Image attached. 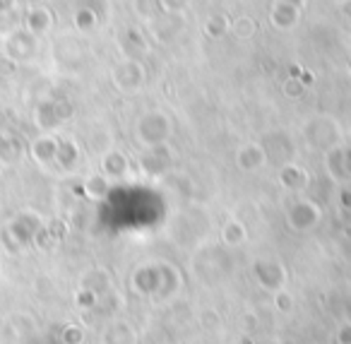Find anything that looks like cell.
Masks as SVG:
<instances>
[{"mask_svg":"<svg viewBox=\"0 0 351 344\" xmlns=\"http://www.w3.org/2000/svg\"><path fill=\"white\" fill-rule=\"evenodd\" d=\"M34 159H39V161H46L51 157V152H53V142L51 140H39V142H34Z\"/></svg>","mask_w":351,"mask_h":344,"instance_id":"obj_2","label":"cell"},{"mask_svg":"<svg viewBox=\"0 0 351 344\" xmlns=\"http://www.w3.org/2000/svg\"><path fill=\"white\" fill-rule=\"evenodd\" d=\"M15 3H17V0H0V15H5V12H10Z\"/></svg>","mask_w":351,"mask_h":344,"instance_id":"obj_3","label":"cell"},{"mask_svg":"<svg viewBox=\"0 0 351 344\" xmlns=\"http://www.w3.org/2000/svg\"><path fill=\"white\" fill-rule=\"evenodd\" d=\"M49 25H51V15L44 10V8H36V10H32L29 15H27V30L34 32V34L46 32Z\"/></svg>","mask_w":351,"mask_h":344,"instance_id":"obj_1","label":"cell"}]
</instances>
